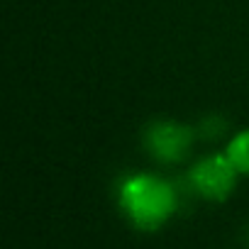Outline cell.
<instances>
[{
  "label": "cell",
  "mask_w": 249,
  "mask_h": 249,
  "mask_svg": "<svg viewBox=\"0 0 249 249\" xmlns=\"http://www.w3.org/2000/svg\"><path fill=\"white\" fill-rule=\"evenodd\" d=\"M117 200L127 220L142 232L159 230L176 213L174 188L166 181L149 174H137L122 181Z\"/></svg>",
  "instance_id": "obj_1"
},
{
  "label": "cell",
  "mask_w": 249,
  "mask_h": 249,
  "mask_svg": "<svg viewBox=\"0 0 249 249\" xmlns=\"http://www.w3.org/2000/svg\"><path fill=\"white\" fill-rule=\"evenodd\" d=\"M237 174L239 171L232 166L227 154H215V157H208L193 166L191 183L205 200L220 203L232 193V188L237 183Z\"/></svg>",
  "instance_id": "obj_2"
},
{
  "label": "cell",
  "mask_w": 249,
  "mask_h": 249,
  "mask_svg": "<svg viewBox=\"0 0 249 249\" xmlns=\"http://www.w3.org/2000/svg\"><path fill=\"white\" fill-rule=\"evenodd\" d=\"M191 140H193V132L186 124H176V122H154L149 124V130L144 135L147 149L159 161H178L188 152Z\"/></svg>",
  "instance_id": "obj_3"
},
{
  "label": "cell",
  "mask_w": 249,
  "mask_h": 249,
  "mask_svg": "<svg viewBox=\"0 0 249 249\" xmlns=\"http://www.w3.org/2000/svg\"><path fill=\"white\" fill-rule=\"evenodd\" d=\"M227 159L232 161V166L239 174H249V130L239 132L225 149Z\"/></svg>",
  "instance_id": "obj_4"
}]
</instances>
